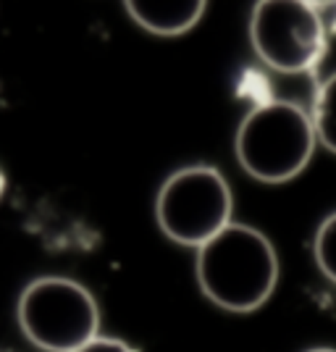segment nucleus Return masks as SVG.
Masks as SVG:
<instances>
[{
    "label": "nucleus",
    "instance_id": "nucleus-7",
    "mask_svg": "<svg viewBox=\"0 0 336 352\" xmlns=\"http://www.w3.org/2000/svg\"><path fill=\"white\" fill-rule=\"evenodd\" d=\"M310 118H313L318 142H321L328 153L336 155V74H331L321 87H318L315 100H313Z\"/></svg>",
    "mask_w": 336,
    "mask_h": 352
},
{
    "label": "nucleus",
    "instance_id": "nucleus-4",
    "mask_svg": "<svg viewBox=\"0 0 336 352\" xmlns=\"http://www.w3.org/2000/svg\"><path fill=\"white\" fill-rule=\"evenodd\" d=\"M232 187L213 166H184L168 176L155 197L161 232L181 248L200 250L232 226Z\"/></svg>",
    "mask_w": 336,
    "mask_h": 352
},
{
    "label": "nucleus",
    "instance_id": "nucleus-2",
    "mask_svg": "<svg viewBox=\"0 0 336 352\" xmlns=\"http://www.w3.org/2000/svg\"><path fill=\"white\" fill-rule=\"evenodd\" d=\"M315 145V126L305 108L289 100H265L242 118L234 153L255 182L284 184L305 171Z\"/></svg>",
    "mask_w": 336,
    "mask_h": 352
},
{
    "label": "nucleus",
    "instance_id": "nucleus-1",
    "mask_svg": "<svg viewBox=\"0 0 336 352\" xmlns=\"http://www.w3.org/2000/svg\"><path fill=\"white\" fill-rule=\"evenodd\" d=\"M194 274L216 308L252 313L263 308L276 289L278 255L263 232L234 221L197 250Z\"/></svg>",
    "mask_w": 336,
    "mask_h": 352
},
{
    "label": "nucleus",
    "instance_id": "nucleus-6",
    "mask_svg": "<svg viewBox=\"0 0 336 352\" xmlns=\"http://www.w3.org/2000/svg\"><path fill=\"white\" fill-rule=\"evenodd\" d=\"M126 14L132 16L137 27H142L150 34L158 37H179L187 34L197 27V21L203 19L208 3L205 0H129L124 3Z\"/></svg>",
    "mask_w": 336,
    "mask_h": 352
},
{
    "label": "nucleus",
    "instance_id": "nucleus-5",
    "mask_svg": "<svg viewBox=\"0 0 336 352\" xmlns=\"http://www.w3.org/2000/svg\"><path fill=\"white\" fill-rule=\"evenodd\" d=\"M249 43L268 69L302 74L323 58L326 27L310 3L260 0L249 16Z\"/></svg>",
    "mask_w": 336,
    "mask_h": 352
},
{
    "label": "nucleus",
    "instance_id": "nucleus-9",
    "mask_svg": "<svg viewBox=\"0 0 336 352\" xmlns=\"http://www.w3.org/2000/svg\"><path fill=\"white\" fill-rule=\"evenodd\" d=\"M79 352H137V350L118 337H98L95 342H89L87 347H82Z\"/></svg>",
    "mask_w": 336,
    "mask_h": 352
},
{
    "label": "nucleus",
    "instance_id": "nucleus-10",
    "mask_svg": "<svg viewBox=\"0 0 336 352\" xmlns=\"http://www.w3.org/2000/svg\"><path fill=\"white\" fill-rule=\"evenodd\" d=\"M307 352H336L334 347H313V350H307Z\"/></svg>",
    "mask_w": 336,
    "mask_h": 352
},
{
    "label": "nucleus",
    "instance_id": "nucleus-8",
    "mask_svg": "<svg viewBox=\"0 0 336 352\" xmlns=\"http://www.w3.org/2000/svg\"><path fill=\"white\" fill-rule=\"evenodd\" d=\"M313 255L323 276L336 284V213L321 221L315 232V242H313Z\"/></svg>",
    "mask_w": 336,
    "mask_h": 352
},
{
    "label": "nucleus",
    "instance_id": "nucleus-3",
    "mask_svg": "<svg viewBox=\"0 0 336 352\" xmlns=\"http://www.w3.org/2000/svg\"><path fill=\"white\" fill-rule=\"evenodd\" d=\"M21 334L37 350L79 352L100 337V308L85 284L43 276L24 287L16 305Z\"/></svg>",
    "mask_w": 336,
    "mask_h": 352
}]
</instances>
